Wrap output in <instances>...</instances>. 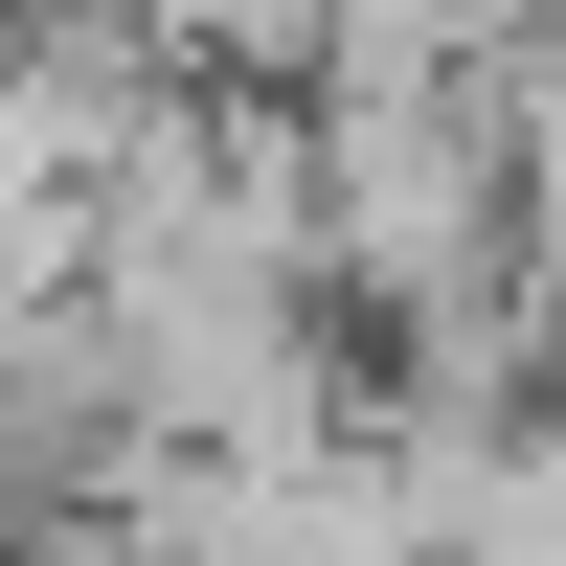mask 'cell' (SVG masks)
Listing matches in <instances>:
<instances>
[{
	"mask_svg": "<svg viewBox=\"0 0 566 566\" xmlns=\"http://www.w3.org/2000/svg\"><path fill=\"white\" fill-rule=\"evenodd\" d=\"M159 69H205V91H317L340 69V0H114Z\"/></svg>",
	"mask_w": 566,
	"mask_h": 566,
	"instance_id": "2",
	"label": "cell"
},
{
	"mask_svg": "<svg viewBox=\"0 0 566 566\" xmlns=\"http://www.w3.org/2000/svg\"><path fill=\"white\" fill-rule=\"evenodd\" d=\"M317 272H340L386 340L544 317V295H522V136H499V69L317 91Z\"/></svg>",
	"mask_w": 566,
	"mask_h": 566,
	"instance_id": "1",
	"label": "cell"
},
{
	"mask_svg": "<svg viewBox=\"0 0 566 566\" xmlns=\"http://www.w3.org/2000/svg\"><path fill=\"white\" fill-rule=\"evenodd\" d=\"M0 566H91V544H69V522H45V544H0Z\"/></svg>",
	"mask_w": 566,
	"mask_h": 566,
	"instance_id": "3",
	"label": "cell"
},
{
	"mask_svg": "<svg viewBox=\"0 0 566 566\" xmlns=\"http://www.w3.org/2000/svg\"><path fill=\"white\" fill-rule=\"evenodd\" d=\"M0 522H23V476H0Z\"/></svg>",
	"mask_w": 566,
	"mask_h": 566,
	"instance_id": "5",
	"label": "cell"
},
{
	"mask_svg": "<svg viewBox=\"0 0 566 566\" xmlns=\"http://www.w3.org/2000/svg\"><path fill=\"white\" fill-rule=\"evenodd\" d=\"M0 69H23V0H0Z\"/></svg>",
	"mask_w": 566,
	"mask_h": 566,
	"instance_id": "4",
	"label": "cell"
}]
</instances>
